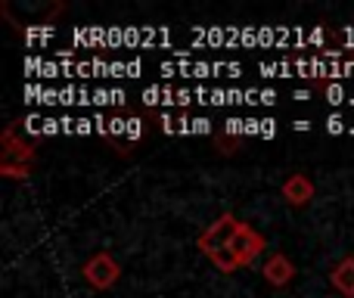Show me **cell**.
Instances as JSON below:
<instances>
[{
    "mask_svg": "<svg viewBox=\"0 0 354 298\" xmlns=\"http://www.w3.org/2000/svg\"><path fill=\"white\" fill-rule=\"evenodd\" d=\"M81 274H84L87 286H93V289H112L118 283V277H122V268H118V261L109 255V252H100V255H93L91 261H84Z\"/></svg>",
    "mask_w": 354,
    "mask_h": 298,
    "instance_id": "2",
    "label": "cell"
},
{
    "mask_svg": "<svg viewBox=\"0 0 354 298\" xmlns=\"http://www.w3.org/2000/svg\"><path fill=\"white\" fill-rule=\"evenodd\" d=\"M31 156H35V149H31L25 140H12V131H6L3 134V162L19 158V165H28Z\"/></svg>",
    "mask_w": 354,
    "mask_h": 298,
    "instance_id": "7",
    "label": "cell"
},
{
    "mask_svg": "<svg viewBox=\"0 0 354 298\" xmlns=\"http://www.w3.org/2000/svg\"><path fill=\"white\" fill-rule=\"evenodd\" d=\"M330 280L345 298H354V258H342V261L333 268Z\"/></svg>",
    "mask_w": 354,
    "mask_h": 298,
    "instance_id": "6",
    "label": "cell"
},
{
    "mask_svg": "<svg viewBox=\"0 0 354 298\" xmlns=\"http://www.w3.org/2000/svg\"><path fill=\"white\" fill-rule=\"evenodd\" d=\"M283 199L292 208H305L308 202L314 199V183L308 180L305 174H292L286 183H283Z\"/></svg>",
    "mask_w": 354,
    "mask_h": 298,
    "instance_id": "5",
    "label": "cell"
},
{
    "mask_svg": "<svg viewBox=\"0 0 354 298\" xmlns=\"http://www.w3.org/2000/svg\"><path fill=\"white\" fill-rule=\"evenodd\" d=\"M0 171H3V177H28V165H10V162H3V165H0Z\"/></svg>",
    "mask_w": 354,
    "mask_h": 298,
    "instance_id": "8",
    "label": "cell"
},
{
    "mask_svg": "<svg viewBox=\"0 0 354 298\" xmlns=\"http://www.w3.org/2000/svg\"><path fill=\"white\" fill-rule=\"evenodd\" d=\"M264 280L270 283V286H286V283H292V277H295V268H292V261H289L283 252H277V255H270L268 261H264Z\"/></svg>",
    "mask_w": 354,
    "mask_h": 298,
    "instance_id": "4",
    "label": "cell"
},
{
    "mask_svg": "<svg viewBox=\"0 0 354 298\" xmlns=\"http://www.w3.org/2000/svg\"><path fill=\"white\" fill-rule=\"evenodd\" d=\"M236 230H239V221L233 218L230 212L221 214V218L214 221V224H208V230L199 236V252L214 261L218 255L230 252V243H233V236H236Z\"/></svg>",
    "mask_w": 354,
    "mask_h": 298,
    "instance_id": "1",
    "label": "cell"
},
{
    "mask_svg": "<svg viewBox=\"0 0 354 298\" xmlns=\"http://www.w3.org/2000/svg\"><path fill=\"white\" fill-rule=\"evenodd\" d=\"M230 252L239 268H245V264H252L264 252V236L258 230H252L249 224H239L236 236H233V243H230Z\"/></svg>",
    "mask_w": 354,
    "mask_h": 298,
    "instance_id": "3",
    "label": "cell"
}]
</instances>
